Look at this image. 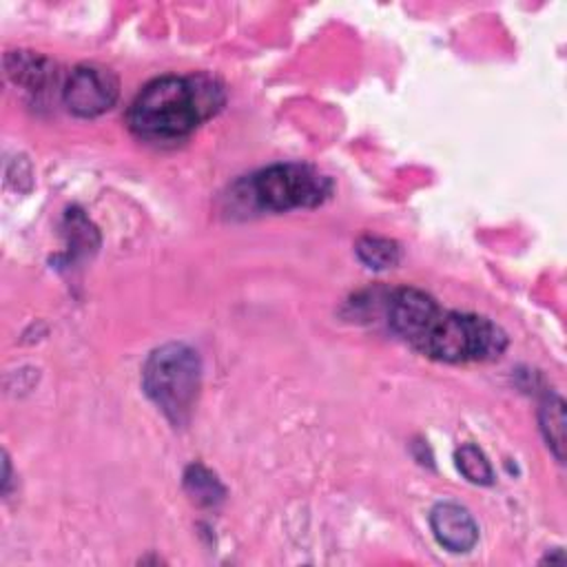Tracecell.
<instances>
[{
  "mask_svg": "<svg viewBox=\"0 0 567 567\" xmlns=\"http://www.w3.org/2000/svg\"><path fill=\"white\" fill-rule=\"evenodd\" d=\"M202 365L193 348L166 343L144 363L142 383L153 403L175 423L182 425L197 399Z\"/></svg>",
  "mask_w": 567,
  "mask_h": 567,
  "instance_id": "3",
  "label": "cell"
},
{
  "mask_svg": "<svg viewBox=\"0 0 567 567\" xmlns=\"http://www.w3.org/2000/svg\"><path fill=\"white\" fill-rule=\"evenodd\" d=\"M120 93L117 78L97 64H82L69 75L62 97L71 113L80 117H95L109 111Z\"/></svg>",
  "mask_w": 567,
  "mask_h": 567,
  "instance_id": "5",
  "label": "cell"
},
{
  "mask_svg": "<svg viewBox=\"0 0 567 567\" xmlns=\"http://www.w3.org/2000/svg\"><path fill=\"white\" fill-rule=\"evenodd\" d=\"M388 321L414 350L436 361H489L507 348V334L487 317L445 310L416 288L392 295Z\"/></svg>",
  "mask_w": 567,
  "mask_h": 567,
  "instance_id": "1",
  "label": "cell"
},
{
  "mask_svg": "<svg viewBox=\"0 0 567 567\" xmlns=\"http://www.w3.org/2000/svg\"><path fill=\"white\" fill-rule=\"evenodd\" d=\"M7 73L9 78L20 84V86H27L29 91H40L42 86L49 84L51 73V64L49 60L40 58V55H33V53H24V51H16V53H9L7 55Z\"/></svg>",
  "mask_w": 567,
  "mask_h": 567,
  "instance_id": "7",
  "label": "cell"
},
{
  "mask_svg": "<svg viewBox=\"0 0 567 567\" xmlns=\"http://www.w3.org/2000/svg\"><path fill=\"white\" fill-rule=\"evenodd\" d=\"M184 483H186V489L193 494V498H197L204 505H213L224 496L219 481L210 472H206L202 465L188 467Z\"/></svg>",
  "mask_w": 567,
  "mask_h": 567,
  "instance_id": "11",
  "label": "cell"
},
{
  "mask_svg": "<svg viewBox=\"0 0 567 567\" xmlns=\"http://www.w3.org/2000/svg\"><path fill=\"white\" fill-rule=\"evenodd\" d=\"M430 527L436 540L450 551H470L478 540V525L456 503H439L430 512Z\"/></svg>",
  "mask_w": 567,
  "mask_h": 567,
  "instance_id": "6",
  "label": "cell"
},
{
  "mask_svg": "<svg viewBox=\"0 0 567 567\" xmlns=\"http://www.w3.org/2000/svg\"><path fill=\"white\" fill-rule=\"evenodd\" d=\"M224 104V89L208 75H164L148 82L128 109L140 137L177 140L188 135Z\"/></svg>",
  "mask_w": 567,
  "mask_h": 567,
  "instance_id": "2",
  "label": "cell"
},
{
  "mask_svg": "<svg viewBox=\"0 0 567 567\" xmlns=\"http://www.w3.org/2000/svg\"><path fill=\"white\" fill-rule=\"evenodd\" d=\"M330 188V179L306 164H275L248 179L250 199L266 210L317 206Z\"/></svg>",
  "mask_w": 567,
  "mask_h": 567,
  "instance_id": "4",
  "label": "cell"
},
{
  "mask_svg": "<svg viewBox=\"0 0 567 567\" xmlns=\"http://www.w3.org/2000/svg\"><path fill=\"white\" fill-rule=\"evenodd\" d=\"M357 255L359 259L374 270H385L396 266L399 261V246L392 239L365 235L357 241Z\"/></svg>",
  "mask_w": 567,
  "mask_h": 567,
  "instance_id": "9",
  "label": "cell"
},
{
  "mask_svg": "<svg viewBox=\"0 0 567 567\" xmlns=\"http://www.w3.org/2000/svg\"><path fill=\"white\" fill-rule=\"evenodd\" d=\"M540 430L543 436L547 441V445L551 447L554 456L558 461L565 458V403L560 396L551 394L543 401L540 405Z\"/></svg>",
  "mask_w": 567,
  "mask_h": 567,
  "instance_id": "8",
  "label": "cell"
},
{
  "mask_svg": "<svg viewBox=\"0 0 567 567\" xmlns=\"http://www.w3.org/2000/svg\"><path fill=\"white\" fill-rule=\"evenodd\" d=\"M456 467L470 483L489 485L494 481V472L487 456L472 443H465L456 450Z\"/></svg>",
  "mask_w": 567,
  "mask_h": 567,
  "instance_id": "10",
  "label": "cell"
}]
</instances>
